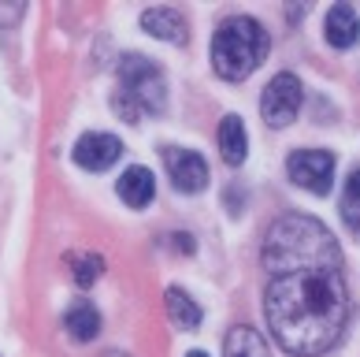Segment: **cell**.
Segmentation results:
<instances>
[{
	"label": "cell",
	"instance_id": "cell-8",
	"mask_svg": "<svg viewBox=\"0 0 360 357\" xmlns=\"http://www.w3.org/2000/svg\"><path fill=\"white\" fill-rule=\"evenodd\" d=\"M141 30L160 37V42H175V45L186 42V19H182V11H175V8H149V11H141Z\"/></svg>",
	"mask_w": 360,
	"mask_h": 357
},
{
	"label": "cell",
	"instance_id": "cell-17",
	"mask_svg": "<svg viewBox=\"0 0 360 357\" xmlns=\"http://www.w3.org/2000/svg\"><path fill=\"white\" fill-rule=\"evenodd\" d=\"M22 15H26V4H22V0H15L11 8H4V4H0V26H11V23H19Z\"/></svg>",
	"mask_w": 360,
	"mask_h": 357
},
{
	"label": "cell",
	"instance_id": "cell-15",
	"mask_svg": "<svg viewBox=\"0 0 360 357\" xmlns=\"http://www.w3.org/2000/svg\"><path fill=\"white\" fill-rule=\"evenodd\" d=\"M338 213H342V220H345V227H349L353 234H360V168H353L349 179H345Z\"/></svg>",
	"mask_w": 360,
	"mask_h": 357
},
{
	"label": "cell",
	"instance_id": "cell-4",
	"mask_svg": "<svg viewBox=\"0 0 360 357\" xmlns=\"http://www.w3.org/2000/svg\"><path fill=\"white\" fill-rule=\"evenodd\" d=\"M301 97H304V89H301V78L297 75H275L268 86H264V97H260V115H264V123L268 127H290L293 119H297L301 112Z\"/></svg>",
	"mask_w": 360,
	"mask_h": 357
},
{
	"label": "cell",
	"instance_id": "cell-2",
	"mask_svg": "<svg viewBox=\"0 0 360 357\" xmlns=\"http://www.w3.org/2000/svg\"><path fill=\"white\" fill-rule=\"evenodd\" d=\"M268 56V30L252 15H231L212 34V68L226 82H242Z\"/></svg>",
	"mask_w": 360,
	"mask_h": 357
},
{
	"label": "cell",
	"instance_id": "cell-12",
	"mask_svg": "<svg viewBox=\"0 0 360 357\" xmlns=\"http://www.w3.org/2000/svg\"><path fill=\"white\" fill-rule=\"evenodd\" d=\"M219 153H223V161L231 168H238L249 156V134H245L242 115H223V123H219Z\"/></svg>",
	"mask_w": 360,
	"mask_h": 357
},
{
	"label": "cell",
	"instance_id": "cell-5",
	"mask_svg": "<svg viewBox=\"0 0 360 357\" xmlns=\"http://www.w3.org/2000/svg\"><path fill=\"white\" fill-rule=\"evenodd\" d=\"M290 179L316 197H327L335 187V153L327 149H293L286 161Z\"/></svg>",
	"mask_w": 360,
	"mask_h": 357
},
{
	"label": "cell",
	"instance_id": "cell-16",
	"mask_svg": "<svg viewBox=\"0 0 360 357\" xmlns=\"http://www.w3.org/2000/svg\"><path fill=\"white\" fill-rule=\"evenodd\" d=\"M71 272H75V283L78 287H93L104 272V257L97 253H71Z\"/></svg>",
	"mask_w": 360,
	"mask_h": 357
},
{
	"label": "cell",
	"instance_id": "cell-7",
	"mask_svg": "<svg viewBox=\"0 0 360 357\" xmlns=\"http://www.w3.org/2000/svg\"><path fill=\"white\" fill-rule=\"evenodd\" d=\"M75 164L86 168V171H108L119 156H123V142H119L115 134H104V130H89V134H82L75 142Z\"/></svg>",
	"mask_w": 360,
	"mask_h": 357
},
{
	"label": "cell",
	"instance_id": "cell-3",
	"mask_svg": "<svg viewBox=\"0 0 360 357\" xmlns=\"http://www.w3.org/2000/svg\"><path fill=\"white\" fill-rule=\"evenodd\" d=\"M115 115H123V123H138L141 112L160 115L167 108V78L149 56L141 52H127L119 60V94L112 97Z\"/></svg>",
	"mask_w": 360,
	"mask_h": 357
},
{
	"label": "cell",
	"instance_id": "cell-9",
	"mask_svg": "<svg viewBox=\"0 0 360 357\" xmlns=\"http://www.w3.org/2000/svg\"><path fill=\"white\" fill-rule=\"evenodd\" d=\"M323 30H327V42L335 45V49L356 45V37H360V19H356L353 4H335V8H330Z\"/></svg>",
	"mask_w": 360,
	"mask_h": 357
},
{
	"label": "cell",
	"instance_id": "cell-10",
	"mask_svg": "<svg viewBox=\"0 0 360 357\" xmlns=\"http://www.w3.org/2000/svg\"><path fill=\"white\" fill-rule=\"evenodd\" d=\"M223 357H271V346L257 327L234 324L223 339Z\"/></svg>",
	"mask_w": 360,
	"mask_h": 357
},
{
	"label": "cell",
	"instance_id": "cell-1",
	"mask_svg": "<svg viewBox=\"0 0 360 357\" xmlns=\"http://www.w3.org/2000/svg\"><path fill=\"white\" fill-rule=\"evenodd\" d=\"M264 320L271 339L293 357L327 353L345 332L349 294L342 249L323 223L304 213L278 216L264 234Z\"/></svg>",
	"mask_w": 360,
	"mask_h": 357
},
{
	"label": "cell",
	"instance_id": "cell-18",
	"mask_svg": "<svg viewBox=\"0 0 360 357\" xmlns=\"http://www.w3.org/2000/svg\"><path fill=\"white\" fill-rule=\"evenodd\" d=\"M186 357H208L205 350H190V353H186Z\"/></svg>",
	"mask_w": 360,
	"mask_h": 357
},
{
	"label": "cell",
	"instance_id": "cell-11",
	"mask_svg": "<svg viewBox=\"0 0 360 357\" xmlns=\"http://www.w3.org/2000/svg\"><path fill=\"white\" fill-rule=\"evenodd\" d=\"M115 190H119V197H123L130 208H145V205L153 201V194H156V179H153L149 168L134 164V168L123 171V179H119Z\"/></svg>",
	"mask_w": 360,
	"mask_h": 357
},
{
	"label": "cell",
	"instance_id": "cell-13",
	"mask_svg": "<svg viewBox=\"0 0 360 357\" xmlns=\"http://www.w3.org/2000/svg\"><path fill=\"white\" fill-rule=\"evenodd\" d=\"M164 301H167V316L175 327H182V332H197V327H201V306H197L182 287H167Z\"/></svg>",
	"mask_w": 360,
	"mask_h": 357
},
{
	"label": "cell",
	"instance_id": "cell-14",
	"mask_svg": "<svg viewBox=\"0 0 360 357\" xmlns=\"http://www.w3.org/2000/svg\"><path fill=\"white\" fill-rule=\"evenodd\" d=\"M63 324H68L71 339L89 342V339H97V332H101V313L93 309V301H75V306L68 309V316H63Z\"/></svg>",
	"mask_w": 360,
	"mask_h": 357
},
{
	"label": "cell",
	"instance_id": "cell-6",
	"mask_svg": "<svg viewBox=\"0 0 360 357\" xmlns=\"http://www.w3.org/2000/svg\"><path fill=\"white\" fill-rule=\"evenodd\" d=\"M164 164H167V175H171V182H175L179 194H201L208 187V164H205L201 153L167 145V149H164Z\"/></svg>",
	"mask_w": 360,
	"mask_h": 357
}]
</instances>
